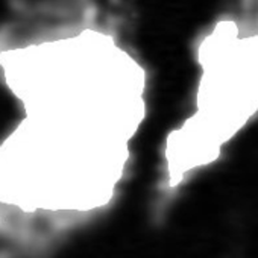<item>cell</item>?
I'll return each instance as SVG.
<instances>
[{"mask_svg":"<svg viewBox=\"0 0 258 258\" xmlns=\"http://www.w3.org/2000/svg\"><path fill=\"white\" fill-rule=\"evenodd\" d=\"M0 70L24 111L64 116L132 140L146 114V76L98 29L0 52Z\"/></svg>","mask_w":258,"mask_h":258,"instance_id":"1","label":"cell"}]
</instances>
